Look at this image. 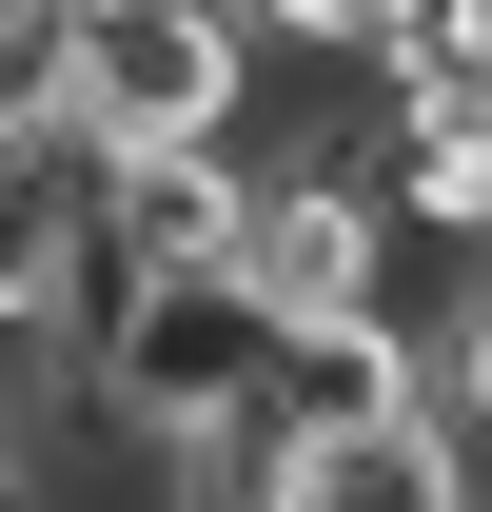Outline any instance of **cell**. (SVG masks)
<instances>
[{"instance_id":"cell-1","label":"cell","mask_w":492,"mask_h":512,"mask_svg":"<svg viewBox=\"0 0 492 512\" xmlns=\"http://www.w3.org/2000/svg\"><path fill=\"white\" fill-rule=\"evenodd\" d=\"M217 138H256V20L237 0L79 20V158H217Z\"/></svg>"},{"instance_id":"cell-2","label":"cell","mask_w":492,"mask_h":512,"mask_svg":"<svg viewBox=\"0 0 492 512\" xmlns=\"http://www.w3.org/2000/svg\"><path fill=\"white\" fill-rule=\"evenodd\" d=\"M256 512H473V473L433 414H394V434H276L256 414Z\"/></svg>"},{"instance_id":"cell-3","label":"cell","mask_w":492,"mask_h":512,"mask_svg":"<svg viewBox=\"0 0 492 512\" xmlns=\"http://www.w3.org/2000/svg\"><path fill=\"white\" fill-rule=\"evenodd\" d=\"M0 138H79V20L0 0Z\"/></svg>"},{"instance_id":"cell-4","label":"cell","mask_w":492,"mask_h":512,"mask_svg":"<svg viewBox=\"0 0 492 512\" xmlns=\"http://www.w3.org/2000/svg\"><path fill=\"white\" fill-rule=\"evenodd\" d=\"M237 20H256V60H335V79L394 40V0H237Z\"/></svg>"},{"instance_id":"cell-5","label":"cell","mask_w":492,"mask_h":512,"mask_svg":"<svg viewBox=\"0 0 492 512\" xmlns=\"http://www.w3.org/2000/svg\"><path fill=\"white\" fill-rule=\"evenodd\" d=\"M60 20H138V0H60Z\"/></svg>"}]
</instances>
